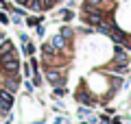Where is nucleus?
Returning <instances> with one entry per match:
<instances>
[{
  "label": "nucleus",
  "instance_id": "20e7f679",
  "mask_svg": "<svg viewBox=\"0 0 131 124\" xmlns=\"http://www.w3.org/2000/svg\"><path fill=\"white\" fill-rule=\"evenodd\" d=\"M85 20H88L90 24H94V26H101V24H103V15L96 13V11H90V13L85 15Z\"/></svg>",
  "mask_w": 131,
  "mask_h": 124
},
{
  "label": "nucleus",
  "instance_id": "0eeeda50",
  "mask_svg": "<svg viewBox=\"0 0 131 124\" xmlns=\"http://www.w3.org/2000/svg\"><path fill=\"white\" fill-rule=\"evenodd\" d=\"M5 89H9V92L13 94L15 89H18V81H15V78H7L5 81Z\"/></svg>",
  "mask_w": 131,
  "mask_h": 124
},
{
  "label": "nucleus",
  "instance_id": "7ed1b4c3",
  "mask_svg": "<svg viewBox=\"0 0 131 124\" xmlns=\"http://www.w3.org/2000/svg\"><path fill=\"white\" fill-rule=\"evenodd\" d=\"M63 46H66V37H63V35H57V37H52V39H50V48H52L55 52L63 50Z\"/></svg>",
  "mask_w": 131,
  "mask_h": 124
},
{
  "label": "nucleus",
  "instance_id": "f257e3e1",
  "mask_svg": "<svg viewBox=\"0 0 131 124\" xmlns=\"http://www.w3.org/2000/svg\"><path fill=\"white\" fill-rule=\"evenodd\" d=\"M0 63H2V68H5L7 72H15V70H18V57H15V52L11 50V55L9 52L0 55Z\"/></svg>",
  "mask_w": 131,
  "mask_h": 124
},
{
  "label": "nucleus",
  "instance_id": "1a4fd4ad",
  "mask_svg": "<svg viewBox=\"0 0 131 124\" xmlns=\"http://www.w3.org/2000/svg\"><path fill=\"white\" fill-rule=\"evenodd\" d=\"M9 50H11V44H9V41H5L2 48H0V55H5V52H9Z\"/></svg>",
  "mask_w": 131,
  "mask_h": 124
},
{
  "label": "nucleus",
  "instance_id": "6e6552de",
  "mask_svg": "<svg viewBox=\"0 0 131 124\" xmlns=\"http://www.w3.org/2000/svg\"><path fill=\"white\" fill-rule=\"evenodd\" d=\"M77 100H79V102H85V105H92V100H90V96H88L85 92H81V89L77 92Z\"/></svg>",
  "mask_w": 131,
  "mask_h": 124
},
{
  "label": "nucleus",
  "instance_id": "423d86ee",
  "mask_svg": "<svg viewBox=\"0 0 131 124\" xmlns=\"http://www.w3.org/2000/svg\"><path fill=\"white\" fill-rule=\"evenodd\" d=\"M46 76L50 78L52 85H59V83H61V76H59V72H57V70H50V68H48V70H46Z\"/></svg>",
  "mask_w": 131,
  "mask_h": 124
},
{
  "label": "nucleus",
  "instance_id": "9d476101",
  "mask_svg": "<svg viewBox=\"0 0 131 124\" xmlns=\"http://www.w3.org/2000/svg\"><path fill=\"white\" fill-rule=\"evenodd\" d=\"M52 2L55 0H44V7H52Z\"/></svg>",
  "mask_w": 131,
  "mask_h": 124
},
{
  "label": "nucleus",
  "instance_id": "39448f33",
  "mask_svg": "<svg viewBox=\"0 0 131 124\" xmlns=\"http://www.w3.org/2000/svg\"><path fill=\"white\" fill-rule=\"evenodd\" d=\"M112 39L116 41V44H120V46H122V44H127V35L122 31H118V28H116V31H112Z\"/></svg>",
  "mask_w": 131,
  "mask_h": 124
},
{
  "label": "nucleus",
  "instance_id": "f03ea898",
  "mask_svg": "<svg viewBox=\"0 0 131 124\" xmlns=\"http://www.w3.org/2000/svg\"><path fill=\"white\" fill-rule=\"evenodd\" d=\"M13 105V96H11L9 89H2L0 92V109H9Z\"/></svg>",
  "mask_w": 131,
  "mask_h": 124
}]
</instances>
